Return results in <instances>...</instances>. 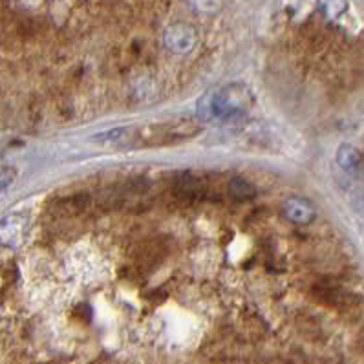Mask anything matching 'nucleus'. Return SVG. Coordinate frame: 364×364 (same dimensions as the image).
<instances>
[{"mask_svg":"<svg viewBox=\"0 0 364 364\" xmlns=\"http://www.w3.org/2000/svg\"><path fill=\"white\" fill-rule=\"evenodd\" d=\"M204 125L196 118H180L165 123L134 125L108 130L99 134L97 141L114 149H161V147L180 145L183 141L196 138Z\"/></svg>","mask_w":364,"mask_h":364,"instance_id":"1","label":"nucleus"},{"mask_svg":"<svg viewBox=\"0 0 364 364\" xmlns=\"http://www.w3.org/2000/svg\"><path fill=\"white\" fill-rule=\"evenodd\" d=\"M249 90L246 86L231 85L209 94L200 103V116L209 121H233L249 110Z\"/></svg>","mask_w":364,"mask_h":364,"instance_id":"2","label":"nucleus"},{"mask_svg":"<svg viewBox=\"0 0 364 364\" xmlns=\"http://www.w3.org/2000/svg\"><path fill=\"white\" fill-rule=\"evenodd\" d=\"M209 193V189L205 185L204 178L194 176L189 172H183L180 176L174 178L171 189L167 194L171 196L178 205H193L200 200H204Z\"/></svg>","mask_w":364,"mask_h":364,"instance_id":"3","label":"nucleus"},{"mask_svg":"<svg viewBox=\"0 0 364 364\" xmlns=\"http://www.w3.org/2000/svg\"><path fill=\"white\" fill-rule=\"evenodd\" d=\"M311 297L326 306H348L352 302V295L341 288L335 282H328V280H319L315 286L311 288Z\"/></svg>","mask_w":364,"mask_h":364,"instance_id":"4","label":"nucleus"},{"mask_svg":"<svg viewBox=\"0 0 364 364\" xmlns=\"http://www.w3.org/2000/svg\"><path fill=\"white\" fill-rule=\"evenodd\" d=\"M282 213L290 222L299 225L311 224L317 216L315 205L311 204L310 200L302 198V196H291L282 205Z\"/></svg>","mask_w":364,"mask_h":364,"instance_id":"5","label":"nucleus"},{"mask_svg":"<svg viewBox=\"0 0 364 364\" xmlns=\"http://www.w3.org/2000/svg\"><path fill=\"white\" fill-rule=\"evenodd\" d=\"M196 43V33L187 24H174L167 30L165 44L176 54H185Z\"/></svg>","mask_w":364,"mask_h":364,"instance_id":"6","label":"nucleus"},{"mask_svg":"<svg viewBox=\"0 0 364 364\" xmlns=\"http://www.w3.org/2000/svg\"><path fill=\"white\" fill-rule=\"evenodd\" d=\"M227 194L233 202H247V200L255 198L257 194V189L251 182H247L244 178H233L229 183H227Z\"/></svg>","mask_w":364,"mask_h":364,"instance_id":"7","label":"nucleus"},{"mask_svg":"<svg viewBox=\"0 0 364 364\" xmlns=\"http://www.w3.org/2000/svg\"><path fill=\"white\" fill-rule=\"evenodd\" d=\"M337 161L346 172H355L361 167L359 150L352 145H343L337 152Z\"/></svg>","mask_w":364,"mask_h":364,"instance_id":"8","label":"nucleus"},{"mask_svg":"<svg viewBox=\"0 0 364 364\" xmlns=\"http://www.w3.org/2000/svg\"><path fill=\"white\" fill-rule=\"evenodd\" d=\"M319 4H321L322 13L330 19L339 17L346 10V0H319Z\"/></svg>","mask_w":364,"mask_h":364,"instance_id":"9","label":"nucleus"},{"mask_svg":"<svg viewBox=\"0 0 364 364\" xmlns=\"http://www.w3.org/2000/svg\"><path fill=\"white\" fill-rule=\"evenodd\" d=\"M202 13H215L220 10V0H189Z\"/></svg>","mask_w":364,"mask_h":364,"instance_id":"10","label":"nucleus"},{"mask_svg":"<svg viewBox=\"0 0 364 364\" xmlns=\"http://www.w3.org/2000/svg\"><path fill=\"white\" fill-rule=\"evenodd\" d=\"M15 178H17V171L13 167H2V182H0L2 191H6L10 183L15 182Z\"/></svg>","mask_w":364,"mask_h":364,"instance_id":"11","label":"nucleus"}]
</instances>
